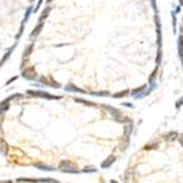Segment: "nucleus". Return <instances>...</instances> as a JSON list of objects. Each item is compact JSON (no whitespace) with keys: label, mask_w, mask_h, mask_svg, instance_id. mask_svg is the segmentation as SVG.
<instances>
[{"label":"nucleus","mask_w":183,"mask_h":183,"mask_svg":"<svg viewBox=\"0 0 183 183\" xmlns=\"http://www.w3.org/2000/svg\"><path fill=\"white\" fill-rule=\"evenodd\" d=\"M60 166V170L65 172V173H78V168H77V165H74L73 163H71L69 160H63L60 161L59 164Z\"/></svg>","instance_id":"obj_1"},{"label":"nucleus","mask_w":183,"mask_h":183,"mask_svg":"<svg viewBox=\"0 0 183 183\" xmlns=\"http://www.w3.org/2000/svg\"><path fill=\"white\" fill-rule=\"evenodd\" d=\"M27 94L32 95V96L45 97V99H59V96H53V95H50L49 92H45V91H32V90H28Z\"/></svg>","instance_id":"obj_2"},{"label":"nucleus","mask_w":183,"mask_h":183,"mask_svg":"<svg viewBox=\"0 0 183 183\" xmlns=\"http://www.w3.org/2000/svg\"><path fill=\"white\" fill-rule=\"evenodd\" d=\"M22 76H23V78L32 81V79H35L36 77H37V74H36L35 68H33V67H28V68H26V69H23Z\"/></svg>","instance_id":"obj_3"},{"label":"nucleus","mask_w":183,"mask_h":183,"mask_svg":"<svg viewBox=\"0 0 183 183\" xmlns=\"http://www.w3.org/2000/svg\"><path fill=\"white\" fill-rule=\"evenodd\" d=\"M124 183H137V178H136V174H134L133 169H129V170L126 172Z\"/></svg>","instance_id":"obj_4"},{"label":"nucleus","mask_w":183,"mask_h":183,"mask_svg":"<svg viewBox=\"0 0 183 183\" xmlns=\"http://www.w3.org/2000/svg\"><path fill=\"white\" fill-rule=\"evenodd\" d=\"M40 81L42 82V83H45V85H47V86H51V87H55V89H59V83L58 82H55L54 79L50 77V78H46V77H41L40 78Z\"/></svg>","instance_id":"obj_5"},{"label":"nucleus","mask_w":183,"mask_h":183,"mask_svg":"<svg viewBox=\"0 0 183 183\" xmlns=\"http://www.w3.org/2000/svg\"><path fill=\"white\" fill-rule=\"evenodd\" d=\"M42 27H44V23L42 22H40L39 25L36 26L35 28H33V31H32V33H31V39H35L36 36H39V33L41 32V30H42Z\"/></svg>","instance_id":"obj_6"},{"label":"nucleus","mask_w":183,"mask_h":183,"mask_svg":"<svg viewBox=\"0 0 183 183\" xmlns=\"http://www.w3.org/2000/svg\"><path fill=\"white\" fill-rule=\"evenodd\" d=\"M178 55L183 62V36L182 35L178 37Z\"/></svg>","instance_id":"obj_7"},{"label":"nucleus","mask_w":183,"mask_h":183,"mask_svg":"<svg viewBox=\"0 0 183 183\" xmlns=\"http://www.w3.org/2000/svg\"><path fill=\"white\" fill-rule=\"evenodd\" d=\"M114 161H115V156H109L106 160L102 161L101 166H102V168H109V166H111V164H113Z\"/></svg>","instance_id":"obj_8"},{"label":"nucleus","mask_w":183,"mask_h":183,"mask_svg":"<svg viewBox=\"0 0 183 183\" xmlns=\"http://www.w3.org/2000/svg\"><path fill=\"white\" fill-rule=\"evenodd\" d=\"M64 90H65V91H72V92H85L83 90L78 89V87L73 86V85H67V86L64 87Z\"/></svg>","instance_id":"obj_9"},{"label":"nucleus","mask_w":183,"mask_h":183,"mask_svg":"<svg viewBox=\"0 0 183 183\" xmlns=\"http://www.w3.org/2000/svg\"><path fill=\"white\" fill-rule=\"evenodd\" d=\"M50 10H51V8H50V7H46V8H45V9L44 10H42V14L41 15H40V22H42V21H44L45 19V18H46L47 17V15H49V13H50Z\"/></svg>","instance_id":"obj_10"},{"label":"nucleus","mask_w":183,"mask_h":183,"mask_svg":"<svg viewBox=\"0 0 183 183\" xmlns=\"http://www.w3.org/2000/svg\"><path fill=\"white\" fill-rule=\"evenodd\" d=\"M32 49H33V44H30L25 49V51H23V58H27L31 55V53H32Z\"/></svg>","instance_id":"obj_11"},{"label":"nucleus","mask_w":183,"mask_h":183,"mask_svg":"<svg viewBox=\"0 0 183 183\" xmlns=\"http://www.w3.org/2000/svg\"><path fill=\"white\" fill-rule=\"evenodd\" d=\"M129 94V91L128 90H124V91H120V92H116L115 95H113V97L114 99H120V97H124V96H127V95Z\"/></svg>","instance_id":"obj_12"},{"label":"nucleus","mask_w":183,"mask_h":183,"mask_svg":"<svg viewBox=\"0 0 183 183\" xmlns=\"http://www.w3.org/2000/svg\"><path fill=\"white\" fill-rule=\"evenodd\" d=\"M132 128H133V126L132 124H128V126H126V128H124V137H129V134H131L132 132Z\"/></svg>","instance_id":"obj_13"},{"label":"nucleus","mask_w":183,"mask_h":183,"mask_svg":"<svg viewBox=\"0 0 183 183\" xmlns=\"http://www.w3.org/2000/svg\"><path fill=\"white\" fill-rule=\"evenodd\" d=\"M91 95H94V96H108V95H109V92H106V91H99V92H91Z\"/></svg>","instance_id":"obj_14"},{"label":"nucleus","mask_w":183,"mask_h":183,"mask_svg":"<svg viewBox=\"0 0 183 183\" xmlns=\"http://www.w3.org/2000/svg\"><path fill=\"white\" fill-rule=\"evenodd\" d=\"M172 18H173V31L177 32V18H176V12L172 13Z\"/></svg>","instance_id":"obj_15"},{"label":"nucleus","mask_w":183,"mask_h":183,"mask_svg":"<svg viewBox=\"0 0 183 183\" xmlns=\"http://www.w3.org/2000/svg\"><path fill=\"white\" fill-rule=\"evenodd\" d=\"M145 87H146V86H142V87H140V89H136V90H133V91L131 92V94H132V96H133V97H136V96H137V94H138V92L144 91V90H145Z\"/></svg>","instance_id":"obj_16"},{"label":"nucleus","mask_w":183,"mask_h":183,"mask_svg":"<svg viewBox=\"0 0 183 183\" xmlns=\"http://www.w3.org/2000/svg\"><path fill=\"white\" fill-rule=\"evenodd\" d=\"M14 47H15V45H14V46H12V47H10V49H9V50H8V53H7V54H5V55H4V58H3V59H1V64H3V63H4V62H5V60H7V59H8V58H9V55H10V53H12V50H13V49H14Z\"/></svg>","instance_id":"obj_17"},{"label":"nucleus","mask_w":183,"mask_h":183,"mask_svg":"<svg viewBox=\"0 0 183 183\" xmlns=\"http://www.w3.org/2000/svg\"><path fill=\"white\" fill-rule=\"evenodd\" d=\"M74 100H76L77 102H81V104H86V105H95L94 102H90V101H86V100H83V99H77V97H76V99H74Z\"/></svg>","instance_id":"obj_18"},{"label":"nucleus","mask_w":183,"mask_h":183,"mask_svg":"<svg viewBox=\"0 0 183 183\" xmlns=\"http://www.w3.org/2000/svg\"><path fill=\"white\" fill-rule=\"evenodd\" d=\"M32 10H33V9H32L31 7L27 9V12H26V15H25V19H23V22H25V23L27 22V19H28V17H30V14H31V12H32Z\"/></svg>","instance_id":"obj_19"},{"label":"nucleus","mask_w":183,"mask_h":183,"mask_svg":"<svg viewBox=\"0 0 183 183\" xmlns=\"http://www.w3.org/2000/svg\"><path fill=\"white\" fill-rule=\"evenodd\" d=\"M174 138H177V133H176V132H172V133L168 134V137H166V140H168V141H173Z\"/></svg>","instance_id":"obj_20"},{"label":"nucleus","mask_w":183,"mask_h":183,"mask_svg":"<svg viewBox=\"0 0 183 183\" xmlns=\"http://www.w3.org/2000/svg\"><path fill=\"white\" fill-rule=\"evenodd\" d=\"M39 169H42V170H50V172H53V170H55L54 168H49V166H45V165H36Z\"/></svg>","instance_id":"obj_21"},{"label":"nucleus","mask_w":183,"mask_h":183,"mask_svg":"<svg viewBox=\"0 0 183 183\" xmlns=\"http://www.w3.org/2000/svg\"><path fill=\"white\" fill-rule=\"evenodd\" d=\"M161 63V49H159V53H158V57H156V64H160Z\"/></svg>","instance_id":"obj_22"},{"label":"nucleus","mask_w":183,"mask_h":183,"mask_svg":"<svg viewBox=\"0 0 183 183\" xmlns=\"http://www.w3.org/2000/svg\"><path fill=\"white\" fill-rule=\"evenodd\" d=\"M156 74H158V67L155 68V71L152 72V74H151V77H150V82H152L154 79H155V77H156Z\"/></svg>","instance_id":"obj_23"},{"label":"nucleus","mask_w":183,"mask_h":183,"mask_svg":"<svg viewBox=\"0 0 183 183\" xmlns=\"http://www.w3.org/2000/svg\"><path fill=\"white\" fill-rule=\"evenodd\" d=\"M83 172H86V173H94V172H96V168H85Z\"/></svg>","instance_id":"obj_24"},{"label":"nucleus","mask_w":183,"mask_h":183,"mask_svg":"<svg viewBox=\"0 0 183 183\" xmlns=\"http://www.w3.org/2000/svg\"><path fill=\"white\" fill-rule=\"evenodd\" d=\"M42 1H44V0H39V3H37V5H36V8H35V9H33V12H37V10H39L40 9V7H41V4H42Z\"/></svg>","instance_id":"obj_25"},{"label":"nucleus","mask_w":183,"mask_h":183,"mask_svg":"<svg viewBox=\"0 0 183 183\" xmlns=\"http://www.w3.org/2000/svg\"><path fill=\"white\" fill-rule=\"evenodd\" d=\"M182 102H183V97H182V100H178V101L176 102V106H177V108L182 106Z\"/></svg>","instance_id":"obj_26"},{"label":"nucleus","mask_w":183,"mask_h":183,"mask_svg":"<svg viewBox=\"0 0 183 183\" xmlns=\"http://www.w3.org/2000/svg\"><path fill=\"white\" fill-rule=\"evenodd\" d=\"M15 79H17V76H15V77H12V78H10V79H9V81H8V82H7V85H10V83H12V82H14V81H15Z\"/></svg>","instance_id":"obj_27"},{"label":"nucleus","mask_w":183,"mask_h":183,"mask_svg":"<svg viewBox=\"0 0 183 183\" xmlns=\"http://www.w3.org/2000/svg\"><path fill=\"white\" fill-rule=\"evenodd\" d=\"M122 105H124V106H128V108H133V105H132L131 102H123Z\"/></svg>","instance_id":"obj_28"},{"label":"nucleus","mask_w":183,"mask_h":183,"mask_svg":"<svg viewBox=\"0 0 183 183\" xmlns=\"http://www.w3.org/2000/svg\"><path fill=\"white\" fill-rule=\"evenodd\" d=\"M151 5H152V8L156 10V0H151Z\"/></svg>","instance_id":"obj_29"},{"label":"nucleus","mask_w":183,"mask_h":183,"mask_svg":"<svg viewBox=\"0 0 183 183\" xmlns=\"http://www.w3.org/2000/svg\"><path fill=\"white\" fill-rule=\"evenodd\" d=\"M179 144H181V146H183V134H182V136H179Z\"/></svg>","instance_id":"obj_30"},{"label":"nucleus","mask_w":183,"mask_h":183,"mask_svg":"<svg viewBox=\"0 0 183 183\" xmlns=\"http://www.w3.org/2000/svg\"><path fill=\"white\" fill-rule=\"evenodd\" d=\"M53 1V0H46V3H51Z\"/></svg>","instance_id":"obj_31"},{"label":"nucleus","mask_w":183,"mask_h":183,"mask_svg":"<svg viewBox=\"0 0 183 183\" xmlns=\"http://www.w3.org/2000/svg\"><path fill=\"white\" fill-rule=\"evenodd\" d=\"M179 3H181V4L183 5V0H179Z\"/></svg>","instance_id":"obj_32"},{"label":"nucleus","mask_w":183,"mask_h":183,"mask_svg":"<svg viewBox=\"0 0 183 183\" xmlns=\"http://www.w3.org/2000/svg\"><path fill=\"white\" fill-rule=\"evenodd\" d=\"M111 183H118V182H116V181H111Z\"/></svg>","instance_id":"obj_33"},{"label":"nucleus","mask_w":183,"mask_h":183,"mask_svg":"<svg viewBox=\"0 0 183 183\" xmlns=\"http://www.w3.org/2000/svg\"><path fill=\"white\" fill-rule=\"evenodd\" d=\"M32 1H33V0H32Z\"/></svg>","instance_id":"obj_34"}]
</instances>
